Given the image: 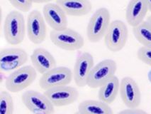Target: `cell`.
<instances>
[{
    "mask_svg": "<svg viewBox=\"0 0 151 114\" xmlns=\"http://www.w3.org/2000/svg\"><path fill=\"white\" fill-rule=\"evenodd\" d=\"M26 22L21 12L12 11L6 16L4 23V38L9 44L19 45L24 41Z\"/></svg>",
    "mask_w": 151,
    "mask_h": 114,
    "instance_id": "1",
    "label": "cell"
},
{
    "mask_svg": "<svg viewBox=\"0 0 151 114\" xmlns=\"http://www.w3.org/2000/svg\"><path fill=\"white\" fill-rule=\"evenodd\" d=\"M111 14L106 7L96 9L87 27V37L89 42L97 43L104 38L111 24Z\"/></svg>",
    "mask_w": 151,
    "mask_h": 114,
    "instance_id": "2",
    "label": "cell"
},
{
    "mask_svg": "<svg viewBox=\"0 0 151 114\" xmlns=\"http://www.w3.org/2000/svg\"><path fill=\"white\" fill-rule=\"evenodd\" d=\"M37 73L34 67L30 65L15 70L5 80L6 91L16 94L27 89L36 81Z\"/></svg>",
    "mask_w": 151,
    "mask_h": 114,
    "instance_id": "3",
    "label": "cell"
},
{
    "mask_svg": "<svg viewBox=\"0 0 151 114\" xmlns=\"http://www.w3.org/2000/svg\"><path fill=\"white\" fill-rule=\"evenodd\" d=\"M129 38V29L119 19L112 21L104 36V44L111 52H119L125 47Z\"/></svg>",
    "mask_w": 151,
    "mask_h": 114,
    "instance_id": "4",
    "label": "cell"
},
{
    "mask_svg": "<svg viewBox=\"0 0 151 114\" xmlns=\"http://www.w3.org/2000/svg\"><path fill=\"white\" fill-rule=\"evenodd\" d=\"M50 38L55 46L68 52L79 50L85 45L83 36L78 31L68 27L60 31L52 30Z\"/></svg>",
    "mask_w": 151,
    "mask_h": 114,
    "instance_id": "5",
    "label": "cell"
},
{
    "mask_svg": "<svg viewBox=\"0 0 151 114\" xmlns=\"http://www.w3.org/2000/svg\"><path fill=\"white\" fill-rule=\"evenodd\" d=\"M22 101L25 107L33 114H55V106L44 93L35 90L24 91Z\"/></svg>",
    "mask_w": 151,
    "mask_h": 114,
    "instance_id": "6",
    "label": "cell"
},
{
    "mask_svg": "<svg viewBox=\"0 0 151 114\" xmlns=\"http://www.w3.org/2000/svg\"><path fill=\"white\" fill-rule=\"evenodd\" d=\"M116 71L117 64L113 59H107L100 61L92 68L87 86L91 89L100 88L107 81L116 76Z\"/></svg>",
    "mask_w": 151,
    "mask_h": 114,
    "instance_id": "7",
    "label": "cell"
},
{
    "mask_svg": "<svg viewBox=\"0 0 151 114\" xmlns=\"http://www.w3.org/2000/svg\"><path fill=\"white\" fill-rule=\"evenodd\" d=\"M26 33L30 41L34 44H41L45 41L47 27L43 13L38 10L30 12L26 20Z\"/></svg>",
    "mask_w": 151,
    "mask_h": 114,
    "instance_id": "8",
    "label": "cell"
},
{
    "mask_svg": "<svg viewBox=\"0 0 151 114\" xmlns=\"http://www.w3.org/2000/svg\"><path fill=\"white\" fill-rule=\"evenodd\" d=\"M73 80V71L66 66H56L43 74L39 80V86L46 91L52 88L69 85Z\"/></svg>",
    "mask_w": 151,
    "mask_h": 114,
    "instance_id": "9",
    "label": "cell"
},
{
    "mask_svg": "<svg viewBox=\"0 0 151 114\" xmlns=\"http://www.w3.org/2000/svg\"><path fill=\"white\" fill-rule=\"evenodd\" d=\"M29 55L22 48L4 49L0 52V70L2 72L15 71L24 66Z\"/></svg>",
    "mask_w": 151,
    "mask_h": 114,
    "instance_id": "10",
    "label": "cell"
},
{
    "mask_svg": "<svg viewBox=\"0 0 151 114\" xmlns=\"http://www.w3.org/2000/svg\"><path fill=\"white\" fill-rule=\"evenodd\" d=\"M44 94L55 107H63L73 104L79 97V91L70 86L52 88L44 91Z\"/></svg>",
    "mask_w": 151,
    "mask_h": 114,
    "instance_id": "11",
    "label": "cell"
},
{
    "mask_svg": "<svg viewBox=\"0 0 151 114\" xmlns=\"http://www.w3.org/2000/svg\"><path fill=\"white\" fill-rule=\"evenodd\" d=\"M94 66V57L92 54L85 52L79 54L73 71V80L77 86L82 88L87 86L89 75Z\"/></svg>",
    "mask_w": 151,
    "mask_h": 114,
    "instance_id": "12",
    "label": "cell"
},
{
    "mask_svg": "<svg viewBox=\"0 0 151 114\" xmlns=\"http://www.w3.org/2000/svg\"><path fill=\"white\" fill-rule=\"evenodd\" d=\"M121 99L127 108H138L141 103V92L137 82L130 76H125L120 81Z\"/></svg>",
    "mask_w": 151,
    "mask_h": 114,
    "instance_id": "13",
    "label": "cell"
},
{
    "mask_svg": "<svg viewBox=\"0 0 151 114\" xmlns=\"http://www.w3.org/2000/svg\"><path fill=\"white\" fill-rule=\"evenodd\" d=\"M43 15L52 30L60 31L68 28V15L57 3L45 4L43 8Z\"/></svg>",
    "mask_w": 151,
    "mask_h": 114,
    "instance_id": "14",
    "label": "cell"
},
{
    "mask_svg": "<svg viewBox=\"0 0 151 114\" xmlns=\"http://www.w3.org/2000/svg\"><path fill=\"white\" fill-rule=\"evenodd\" d=\"M31 61L32 66L41 75L48 72L56 66V60L53 55L43 48H37L31 54Z\"/></svg>",
    "mask_w": 151,
    "mask_h": 114,
    "instance_id": "15",
    "label": "cell"
},
{
    "mask_svg": "<svg viewBox=\"0 0 151 114\" xmlns=\"http://www.w3.org/2000/svg\"><path fill=\"white\" fill-rule=\"evenodd\" d=\"M148 7L145 0H130L126 9V20L131 27H137L145 21Z\"/></svg>",
    "mask_w": 151,
    "mask_h": 114,
    "instance_id": "16",
    "label": "cell"
},
{
    "mask_svg": "<svg viewBox=\"0 0 151 114\" xmlns=\"http://www.w3.org/2000/svg\"><path fill=\"white\" fill-rule=\"evenodd\" d=\"M56 3L70 17H84L92 9V4L89 0H56Z\"/></svg>",
    "mask_w": 151,
    "mask_h": 114,
    "instance_id": "17",
    "label": "cell"
},
{
    "mask_svg": "<svg viewBox=\"0 0 151 114\" xmlns=\"http://www.w3.org/2000/svg\"><path fill=\"white\" fill-rule=\"evenodd\" d=\"M98 98L100 101L110 105L116 99L120 89V81L116 76H113L99 88Z\"/></svg>",
    "mask_w": 151,
    "mask_h": 114,
    "instance_id": "18",
    "label": "cell"
},
{
    "mask_svg": "<svg viewBox=\"0 0 151 114\" xmlns=\"http://www.w3.org/2000/svg\"><path fill=\"white\" fill-rule=\"evenodd\" d=\"M78 112L82 114H114L110 106L103 101L85 100L78 105Z\"/></svg>",
    "mask_w": 151,
    "mask_h": 114,
    "instance_id": "19",
    "label": "cell"
},
{
    "mask_svg": "<svg viewBox=\"0 0 151 114\" xmlns=\"http://www.w3.org/2000/svg\"><path fill=\"white\" fill-rule=\"evenodd\" d=\"M133 34L142 46L151 47V26L146 21L133 27Z\"/></svg>",
    "mask_w": 151,
    "mask_h": 114,
    "instance_id": "20",
    "label": "cell"
},
{
    "mask_svg": "<svg viewBox=\"0 0 151 114\" xmlns=\"http://www.w3.org/2000/svg\"><path fill=\"white\" fill-rule=\"evenodd\" d=\"M14 103L10 92L2 90L0 93V114H14Z\"/></svg>",
    "mask_w": 151,
    "mask_h": 114,
    "instance_id": "21",
    "label": "cell"
},
{
    "mask_svg": "<svg viewBox=\"0 0 151 114\" xmlns=\"http://www.w3.org/2000/svg\"><path fill=\"white\" fill-rule=\"evenodd\" d=\"M9 2L21 12H28L32 7L31 0H8Z\"/></svg>",
    "mask_w": 151,
    "mask_h": 114,
    "instance_id": "22",
    "label": "cell"
},
{
    "mask_svg": "<svg viewBox=\"0 0 151 114\" xmlns=\"http://www.w3.org/2000/svg\"><path fill=\"white\" fill-rule=\"evenodd\" d=\"M136 55L138 60L151 66V47L141 46L138 49Z\"/></svg>",
    "mask_w": 151,
    "mask_h": 114,
    "instance_id": "23",
    "label": "cell"
},
{
    "mask_svg": "<svg viewBox=\"0 0 151 114\" xmlns=\"http://www.w3.org/2000/svg\"><path fill=\"white\" fill-rule=\"evenodd\" d=\"M116 114H149L147 112L143 109H140L138 108H127L126 109L122 110L119 111Z\"/></svg>",
    "mask_w": 151,
    "mask_h": 114,
    "instance_id": "24",
    "label": "cell"
},
{
    "mask_svg": "<svg viewBox=\"0 0 151 114\" xmlns=\"http://www.w3.org/2000/svg\"><path fill=\"white\" fill-rule=\"evenodd\" d=\"M53 0H31V1L35 4H48V3H51V1Z\"/></svg>",
    "mask_w": 151,
    "mask_h": 114,
    "instance_id": "25",
    "label": "cell"
},
{
    "mask_svg": "<svg viewBox=\"0 0 151 114\" xmlns=\"http://www.w3.org/2000/svg\"><path fill=\"white\" fill-rule=\"evenodd\" d=\"M145 1H146V4L148 7L149 12H151V0H145Z\"/></svg>",
    "mask_w": 151,
    "mask_h": 114,
    "instance_id": "26",
    "label": "cell"
},
{
    "mask_svg": "<svg viewBox=\"0 0 151 114\" xmlns=\"http://www.w3.org/2000/svg\"><path fill=\"white\" fill-rule=\"evenodd\" d=\"M147 79H148L149 82L151 84V69H150V71L147 73Z\"/></svg>",
    "mask_w": 151,
    "mask_h": 114,
    "instance_id": "27",
    "label": "cell"
},
{
    "mask_svg": "<svg viewBox=\"0 0 151 114\" xmlns=\"http://www.w3.org/2000/svg\"><path fill=\"white\" fill-rule=\"evenodd\" d=\"M146 22L151 26V15L149 16V17H147V19H146Z\"/></svg>",
    "mask_w": 151,
    "mask_h": 114,
    "instance_id": "28",
    "label": "cell"
},
{
    "mask_svg": "<svg viewBox=\"0 0 151 114\" xmlns=\"http://www.w3.org/2000/svg\"><path fill=\"white\" fill-rule=\"evenodd\" d=\"M74 114H82V113H80V112L77 111V112H75V113H74Z\"/></svg>",
    "mask_w": 151,
    "mask_h": 114,
    "instance_id": "29",
    "label": "cell"
}]
</instances>
